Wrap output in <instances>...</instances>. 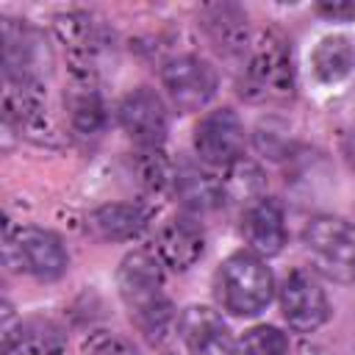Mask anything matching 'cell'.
Returning a JSON list of instances; mask_svg holds the SVG:
<instances>
[{
	"label": "cell",
	"instance_id": "1",
	"mask_svg": "<svg viewBox=\"0 0 355 355\" xmlns=\"http://www.w3.org/2000/svg\"><path fill=\"white\" fill-rule=\"evenodd\" d=\"M116 288L136 330L150 344H161L175 324L172 302L164 294L161 261L141 250L128 252L116 269Z\"/></svg>",
	"mask_w": 355,
	"mask_h": 355
},
{
	"label": "cell",
	"instance_id": "2",
	"mask_svg": "<svg viewBox=\"0 0 355 355\" xmlns=\"http://www.w3.org/2000/svg\"><path fill=\"white\" fill-rule=\"evenodd\" d=\"M216 294L225 311L250 319L266 311L275 297V277L266 261L255 252H233L216 275Z\"/></svg>",
	"mask_w": 355,
	"mask_h": 355
},
{
	"label": "cell",
	"instance_id": "3",
	"mask_svg": "<svg viewBox=\"0 0 355 355\" xmlns=\"http://www.w3.org/2000/svg\"><path fill=\"white\" fill-rule=\"evenodd\" d=\"M302 247L319 275L333 283H352L355 280V225L333 216L319 214L302 230Z\"/></svg>",
	"mask_w": 355,
	"mask_h": 355
},
{
	"label": "cell",
	"instance_id": "4",
	"mask_svg": "<svg viewBox=\"0 0 355 355\" xmlns=\"http://www.w3.org/2000/svg\"><path fill=\"white\" fill-rule=\"evenodd\" d=\"M252 100H286L294 94L291 53L280 36L266 33L255 42L244 61V89Z\"/></svg>",
	"mask_w": 355,
	"mask_h": 355
},
{
	"label": "cell",
	"instance_id": "5",
	"mask_svg": "<svg viewBox=\"0 0 355 355\" xmlns=\"http://www.w3.org/2000/svg\"><path fill=\"white\" fill-rule=\"evenodd\" d=\"M6 261H14L19 272L36 280H58L69 269L64 241L44 227H19L6 233Z\"/></svg>",
	"mask_w": 355,
	"mask_h": 355
},
{
	"label": "cell",
	"instance_id": "6",
	"mask_svg": "<svg viewBox=\"0 0 355 355\" xmlns=\"http://www.w3.org/2000/svg\"><path fill=\"white\" fill-rule=\"evenodd\" d=\"M161 83L169 94V103L178 111L191 114V111L205 108L216 97L219 75L211 67V61L200 55H178L164 64Z\"/></svg>",
	"mask_w": 355,
	"mask_h": 355
},
{
	"label": "cell",
	"instance_id": "7",
	"mask_svg": "<svg viewBox=\"0 0 355 355\" xmlns=\"http://www.w3.org/2000/svg\"><path fill=\"white\" fill-rule=\"evenodd\" d=\"M280 313L291 330L313 333L330 319V300L311 272L291 269L280 283Z\"/></svg>",
	"mask_w": 355,
	"mask_h": 355
},
{
	"label": "cell",
	"instance_id": "8",
	"mask_svg": "<svg viewBox=\"0 0 355 355\" xmlns=\"http://www.w3.org/2000/svg\"><path fill=\"white\" fill-rule=\"evenodd\" d=\"M244 125L233 108L208 111L194 128V153L208 166H230L241 158Z\"/></svg>",
	"mask_w": 355,
	"mask_h": 355
},
{
	"label": "cell",
	"instance_id": "9",
	"mask_svg": "<svg viewBox=\"0 0 355 355\" xmlns=\"http://www.w3.org/2000/svg\"><path fill=\"white\" fill-rule=\"evenodd\" d=\"M116 116H119V125L128 133V139L136 141L141 150H158L164 144L169 116H166V105L158 92L147 89V86L133 89L119 103Z\"/></svg>",
	"mask_w": 355,
	"mask_h": 355
},
{
	"label": "cell",
	"instance_id": "10",
	"mask_svg": "<svg viewBox=\"0 0 355 355\" xmlns=\"http://www.w3.org/2000/svg\"><path fill=\"white\" fill-rule=\"evenodd\" d=\"M178 333L189 355H236L239 344L227 322L208 305H189L178 319Z\"/></svg>",
	"mask_w": 355,
	"mask_h": 355
},
{
	"label": "cell",
	"instance_id": "11",
	"mask_svg": "<svg viewBox=\"0 0 355 355\" xmlns=\"http://www.w3.org/2000/svg\"><path fill=\"white\" fill-rule=\"evenodd\" d=\"M47 58V47L42 36L25 22L6 19L3 22V67L6 83H36Z\"/></svg>",
	"mask_w": 355,
	"mask_h": 355
},
{
	"label": "cell",
	"instance_id": "12",
	"mask_svg": "<svg viewBox=\"0 0 355 355\" xmlns=\"http://www.w3.org/2000/svg\"><path fill=\"white\" fill-rule=\"evenodd\" d=\"M55 33L58 39L64 42L69 58H72V67H75V75L83 80V83H92V75H94V67L100 61V53L105 47V33L103 28L83 11H69V14H61L55 17Z\"/></svg>",
	"mask_w": 355,
	"mask_h": 355
},
{
	"label": "cell",
	"instance_id": "13",
	"mask_svg": "<svg viewBox=\"0 0 355 355\" xmlns=\"http://www.w3.org/2000/svg\"><path fill=\"white\" fill-rule=\"evenodd\" d=\"M205 252V236L200 225L189 216L166 219L155 233V258L161 266H169L175 272L191 269Z\"/></svg>",
	"mask_w": 355,
	"mask_h": 355
},
{
	"label": "cell",
	"instance_id": "14",
	"mask_svg": "<svg viewBox=\"0 0 355 355\" xmlns=\"http://www.w3.org/2000/svg\"><path fill=\"white\" fill-rule=\"evenodd\" d=\"M241 233H244V239H247V244L252 247L255 255L272 258V255L283 252V247H286L283 208L272 197H263V200L252 202L250 208H244Z\"/></svg>",
	"mask_w": 355,
	"mask_h": 355
},
{
	"label": "cell",
	"instance_id": "15",
	"mask_svg": "<svg viewBox=\"0 0 355 355\" xmlns=\"http://www.w3.org/2000/svg\"><path fill=\"white\" fill-rule=\"evenodd\" d=\"M172 189H175L178 202L191 214L214 211L225 200L222 180L197 164H180L172 175Z\"/></svg>",
	"mask_w": 355,
	"mask_h": 355
},
{
	"label": "cell",
	"instance_id": "16",
	"mask_svg": "<svg viewBox=\"0 0 355 355\" xmlns=\"http://www.w3.org/2000/svg\"><path fill=\"white\" fill-rule=\"evenodd\" d=\"M202 28L214 47L222 55H247L250 36H247V17L239 6H211L202 11Z\"/></svg>",
	"mask_w": 355,
	"mask_h": 355
},
{
	"label": "cell",
	"instance_id": "17",
	"mask_svg": "<svg viewBox=\"0 0 355 355\" xmlns=\"http://www.w3.org/2000/svg\"><path fill=\"white\" fill-rule=\"evenodd\" d=\"M89 227L103 241H130L147 227V214L136 202H105L89 214Z\"/></svg>",
	"mask_w": 355,
	"mask_h": 355
},
{
	"label": "cell",
	"instance_id": "18",
	"mask_svg": "<svg viewBox=\"0 0 355 355\" xmlns=\"http://www.w3.org/2000/svg\"><path fill=\"white\" fill-rule=\"evenodd\" d=\"M311 69L322 83H338L355 69V39L347 33H327L311 53Z\"/></svg>",
	"mask_w": 355,
	"mask_h": 355
},
{
	"label": "cell",
	"instance_id": "19",
	"mask_svg": "<svg viewBox=\"0 0 355 355\" xmlns=\"http://www.w3.org/2000/svg\"><path fill=\"white\" fill-rule=\"evenodd\" d=\"M222 191L227 200L241 202L244 208H250L252 202L263 200L266 194V178L261 172V166L250 158H239L230 166H225V178H222Z\"/></svg>",
	"mask_w": 355,
	"mask_h": 355
},
{
	"label": "cell",
	"instance_id": "20",
	"mask_svg": "<svg viewBox=\"0 0 355 355\" xmlns=\"http://www.w3.org/2000/svg\"><path fill=\"white\" fill-rule=\"evenodd\" d=\"M69 119L78 136H97L105 128V105L92 83H80L69 100Z\"/></svg>",
	"mask_w": 355,
	"mask_h": 355
},
{
	"label": "cell",
	"instance_id": "21",
	"mask_svg": "<svg viewBox=\"0 0 355 355\" xmlns=\"http://www.w3.org/2000/svg\"><path fill=\"white\" fill-rule=\"evenodd\" d=\"M236 355H288V338L272 324H255L239 341Z\"/></svg>",
	"mask_w": 355,
	"mask_h": 355
},
{
	"label": "cell",
	"instance_id": "22",
	"mask_svg": "<svg viewBox=\"0 0 355 355\" xmlns=\"http://www.w3.org/2000/svg\"><path fill=\"white\" fill-rule=\"evenodd\" d=\"M83 355H139V352H136V347L128 338H122L116 333L100 330V333H94V336L86 338Z\"/></svg>",
	"mask_w": 355,
	"mask_h": 355
},
{
	"label": "cell",
	"instance_id": "23",
	"mask_svg": "<svg viewBox=\"0 0 355 355\" xmlns=\"http://www.w3.org/2000/svg\"><path fill=\"white\" fill-rule=\"evenodd\" d=\"M319 11H324L330 17H341V14H355V6H322Z\"/></svg>",
	"mask_w": 355,
	"mask_h": 355
}]
</instances>
